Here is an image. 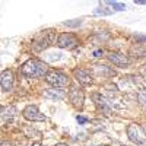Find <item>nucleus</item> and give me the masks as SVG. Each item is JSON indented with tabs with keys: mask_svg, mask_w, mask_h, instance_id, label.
I'll return each mask as SVG.
<instances>
[{
	"mask_svg": "<svg viewBox=\"0 0 146 146\" xmlns=\"http://www.w3.org/2000/svg\"><path fill=\"white\" fill-rule=\"evenodd\" d=\"M21 72L23 76H27L29 79H36V78H42L44 75H47V64L41 60L36 58H31L28 62H25L21 67Z\"/></svg>",
	"mask_w": 146,
	"mask_h": 146,
	"instance_id": "nucleus-1",
	"label": "nucleus"
},
{
	"mask_svg": "<svg viewBox=\"0 0 146 146\" xmlns=\"http://www.w3.org/2000/svg\"><path fill=\"white\" fill-rule=\"evenodd\" d=\"M45 80H47V83H50L56 89H64L70 85L69 78L58 70H48L45 75Z\"/></svg>",
	"mask_w": 146,
	"mask_h": 146,
	"instance_id": "nucleus-2",
	"label": "nucleus"
},
{
	"mask_svg": "<svg viewBox=\"0 0 146 146\" xmlns=\"http://www.w3.org/2000/svg\"><path fill=\"white\" fill-rule=\"evenodd\" d=\"M53 41H54V31L45 29V31H41L35 36V40L32 41V47L35 51H42L50 44H53Z\"/></svg>",
	"mask_w": 146,
	"mask_h": 146,
	"instance_id": "nucleus-3",
	"label": "nucleus"
},
{
	"mask_svg": "<svg viewBox=\"0 0 146 146\" xmlns=\"http://www.w3.org/2000/svg\"><path fill=\"white\" fill-rule=\"evenodd\" d=\"M127 136L129 139L137 145V146H146V133L142 129V126L133 123L130 126H127Z\"/></svg>",
	"mask_w": 146,
	"mask_h": 146,
	"instance_id": "nucleus-4",
	"label": "nucleus"
},
{
	"mask_svg": "<svg viewBox=\"0 0 146 146\" xmlns=\"http://www.w3.org/2000/svg\"><path fill=\"white\" fill-rule=\"evenodd\" d=\"M78 44H79V40L76 38V35L70 32L60 34L57 38V45L60 48H66V50H73V48L78 47Z\"/></svg>",
	"mask_w": 146,
	"mask_h": 146,
	"instance_id": "nucleus-5",
	"label": "nucleus"
},
{
	"mask_svg": "<svg viewBox=\"0 0 146 146\" xmlns=\"http://www.w3.org/2000/svg\"><path fill=\"white\" fill-rule=\"evenodd\" d=\"M69 100L70 102L75 105L76 108L82 110L83 107V101H85V94L80 88L78 86H70V91H69Z\"/></svg>",
	"mask_w": 146,
	"mask_h": 146,
	"instance_id": "nucleus-6",
	"label": "nucleus"
},
{
	"mask_svg": "<svg viewBox=\"0 0 146 146\" xmlns=\"http://www.w3.org/2000/svg\"><path fill=\"white\" fill-rule=\"evenodd\" d=\"M23 117L29 121H44L45 120V115L40 113V110L36 105H28L25 107V110L22 111Z\"/></svg>",
	"mask_w": 146,
	"mask_h": 146,
	"instance_id": "nucleus-7",
	"label": "nucleus"
},
{
	"mask_svg": "<svg viewBox=\"0 0 146 146\" xmlns=\"http://www.w3.org/2000/svg\"><path fill=\"white\" fill-rule=\"evenodd\" d=\"M0 85H2V91L9 92L13 88V72L12 70H3L2 76H0Z\"/></svg>",
	"mask_w": 146,
	"mask_h": 146,
	"instance_id": "nucleus-8",
	"label": "nucleus"
},
{
	"mask_svg": "<svg viewBox=\"0 0 146 146\" xmlns=\"http://www.w3.org/2000/svg\"><path fill=\"white\" fill-rule=\"evenodd\" d=\"M92 98H94V101H95V104H96V107H98L101 111L107 115V117H110L111 115V107H110V104H108V101L104 98V96L101 95V94H94L92 95Z\"/></svg>",
	"mask_w": 146,
	"mask_h": 146,
	"instance_id": "nucleus-9",
	"label": "nucleus"
},
{
	"mask_svg": "<svg viewBox=\"0 0 146 146\" xmlns=\"http://www.w3.org/2000/svg\"><path fill=\"white\" fill-rule=\"evenodd\" d=\"M107 57H108L110 62L114 63V64L118 66V67H127V66L130 64V60H129L127 56H124V54H120V53H110Z\"/></svg>",
	"mask_w": 146,
	"mask_h": 146,
	"instance_id": "nucleus-10",
	"label": "nucleus"
},
{
	"mask_svg": "<svg viewBox=\"0 0 146 146\" xmlns=\"http://www.w3.org/2000/svg\"><path fill=\"white\" fill-rule=\"evenodd\" d=\"M75 78H76V80L79 82V83H82V85H85V86H88V85H91L92 83V76H91V73L88 72V70H85V69H76L75 72Z\"/></svg>",
	"mask_w": 146,
	"mask_h": 146,
	"instance_id": "nucleus-11",
	"label": "nucleus"
},
{
	"mask_svg": "<svg viewBox=\"0 0 146 146\" xmlns=\"http://www.w3.org/2000/svg\"><path fill=\"white\" fill-rule=\"evenodd\" d=\"M64 96H66V94H64V91H62V89H47L45 92H44V98H50V100H64Z\"/></svg>",
	"mask_w": 146,
	"mask_h": 146,
	"instance_id": "nucleus-12",
	"label": "nucleus"
},
{
	"mask_svg": "<svg viewBox=\"0 0 146 146\" xmlns=\"http://www.w3.org/2000/svg\"><path fill=\"white\" fill-rule=\"evenodd\" d=\"M16 114V108L13 107V105H7V107H3L2 108V118H3V121L6 120V118H12Z\"/></svg>",
	"mask_w": 146,
	"mask_h": 146,
	"instance_id": "nucleus-13",
	"label": "nucleus"
},
{
	"mask_svg": "<svg viewBox=\"0 0 146 146\" xmlns=\"http://www.w3.org/2000/svg\"><path fill=\"white\" fill-rule=\"evenodd\" d=\"M107 5H110V6H113L115 10H126V5H123V3H118V2H107Z\"/></svg>",
	"mask_w": 146,
	"mask_h": 146,
	"instance_id": "nucleus-14",
	"label": "nucleus"
},
{
	"mask_svg": "<svg viewBox=\"0 0 146 146\" xmlns=\"http://www.w3.org/2000/svg\"><path fill=\"white\" fill-rule=\"evenodd\" d=\"M139 101H140V104H142V105H145V107H146V88H145V89H142V91L139 92Z\"/></svg>",
	"mask_w": 146,
	"mask_h": 146,
	"instance_id": "nucleus-15",
	"label": "nucleus"
},
{
	"mask_svg": "<svg viewBox=\"0 0 146 146\" xmlns=\"http://www.w3.org/2000/svg\"><path fill=\"white\" fill-rule=\"evenodd\" d=\"M95 13H96V15H111L113 12H111V10H104V7H100V9L95 10Z\"/></svg>",
	"mask_w": 146,
	"mask_h": 146,
	"instance_id": "nucleus-16",
	"label": "nucleus"
},
{
	"mask_svg": "<svg viewBox=\"0 0 146 146\" xmlns=\"http://www.w3.org/2000/svg\"><path fill=\"white\" fill-rule=\"evenodd\" d=\"M66 27H79L80 25V21L79 19H75V22H70V21H66L64 22Z\"/></svg>",
	"mask_w": 146,
	"mask_h": 146,
	"instance_id": "nucleus-17",
	"label": "nucleus"
},
{
	"mask_svg": "<svg viewBox=\"0 0 146 146\" xmlns=\"http://www.w3.org/2000/svg\"><path fill=\"white\" fill-rule=\"evenodd\" d=\"M76 120H78V123H79V124H85V123H88V118H85V117H82V115H78V117H76Z\"/></svg>",
	"mask_w": 146,
	"mask_h": 146,
	"instance_id": "nucleus-18",
	"label": "nucleus"
},
{
	"mask_svg": "<svg viewBox=\"0 0 146 146\" xmlns=\"http://www.w3.org/2000/svg\"><path fill=\"white\" fill-rule=\"evenodd\" d=\"M101 54H102V50H96V51L94 53V56H95V57H100Z\"/></svg>",
	"mask_w": 146,
	"mask_h": 146,
	"instance_id": "nucleus-19",
	"label": "nucleus"
},
{
	"mask_svg": "<svg viewBox=\"0 0 146 146\" xmlns=\"http://www.w3.org/2000/svg\"><path fill=\"white\" fill-rule=\"evenodd\" d=\"M136 5H146V0H136Z\"/></svg>",
	"mask_w": 146,
	"mask_h": 146,
	"instance_id": "nucleus-20",
	"label": "nucleus"
},
{
	"mask_svg": "<svg viewBox=\"0 0 146 146\" xmlns=\"http://www.w3.org/2000/svg\"><path fill=\"white\" fill-rule=\"evenodd\" d=\"M32 146H42L40 142H35V143H32Z\"/></svg>",
	"mask_w": 146,
	"mask_h": 146,
	"instance_id": "nucleus-21",
	"label": "nucleus"
},
{
	"mask_svg": "<svg viewBox=\"0 0 146 146\" xmlns=\"http://www.w3.org/2000/svg\"><path fill=\"white\" fill-rule=\"evenodd\" d=\"M54 146H67L66 143H57V145H54Z\"/></svg>",
	"mask_w": 146,
	"mask_h": 146,
	"instance_id": "nucleus-22",
	"label": "nucleus"
},
{
	"mask_svg": "<svg viewBox=\"0 0 146 146\" xmlns=\"http://www.w3.org/2000/svg\"><path fill=\"white\" fill-rule=\"evenodd\" d=\"M2 146H12L10 143H2Z\"/></svg>",
	"mask_w": 146,
	"mask_h": 146,
	"instance_id": "nucleus-23",
	"label": "nucleus"
},
{
	"mask_svg": "<svg viewBox=\"0 0 146 146\" xmlns=\"http://www.w3.org/2000/svg\"><path fill=\"white\" fill-rule=\"evenodd\" d=\"M101 146H105V145H101Z\"/></svg>",
	"mask_w": 146,
	"mask_h": 146,
	"instance_id": "nucleus-24",
	"label": "nucleus"
}]
</instances>
